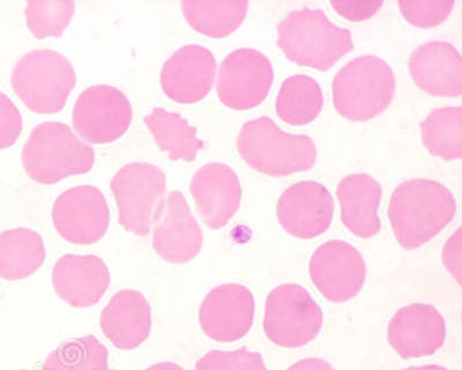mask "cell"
Returning a JSON list of instances; mask_svg holds the SVG:
<instances>
[{"label":"cell","mask_w":462,"mask_h":370,"mask_svg":"<svg viewBox=\"0 0 462 370\" xmlns=\"http://www.w3.org/2000/svg\"><path fill=\"white\" fill-rule=\"evenodd\" d=\"M455 196L437 180L416 179L399 184L392 193L389 217L403 249L420 248L453 220Z\"/></svg>","instance_id":"6da1fadb"},{"label":"cell","mask_w":462,"mask_h":370,"mask_svg":"<svg viewBox=\"0 0 462 370\" xmlns=\"http://www.w3.org/2000/svg\"><path fill=\"white\" fill-rule=\"evenodd\" d=\"M278 28V44L292 63L328 71L354 49L352 32L331 23L324 11H291Z\"/></svg>","instance_id":"7a4b0ae2"},{"label":"cell","mask_w":462,"mask_h":370,"mask_svg":"<svg viewBox=\"0 0 462 370\" xmlns=\"http://www.w3.org/2000/svg\"><path fill=\"white\" fill-rule=\"evenodd\" d=\"M237 150L253 170L274 178L310 171L317 162V146L310 135L284 133L266 116L242 126Z\"/></svg>","instance_id":"3957f363"},{"label":"cell","mask_w":462,"mask_h":370,"mask_svg":"<svg viewBox=\"0 0 462 370\" xmlns=\"http://www.w3.org/2000/svg\"><path fill=\"white\" fill-rule=\"evenodd\" d=\"M22 159L29 178L37 183L53 184L92 170L95 152L74 134L71 126L61 122H43L29 134Z\"/></svg>","instance_id":"277c9868"},{"label":"cell","mask_w":462,"mask_h":370,"mask_svg":"<svg viewBox=\"0 0 462 370\" xmlns=\"http://www.w3.org/2000/svg\"><path fill=\"white\" fill-rule=\"evenodd\" d=\"M333 104L342 117L366 122L379 116L393 100L395 76L389 63L374 55L348 61L334 77Z\"/></svg>","instance_id":"5b68a950"},{"label":"cell","mask_w":462,"mask_h":370,"mask_svg":"<svg viewBox=\"0 0 462 370\" xmlns=\"http://www.w3.org/2000/svg\"><path fill=\"white\" fill-rule=\"evenodd\" d=\"M12 86L29 109L52 114L64 108L76 86L71 60L52 49H35L16 61Z\"/></svg>","instance_id":"8992f818"},{"label":"cell","mask_w":462,"mask_h":370,"mask_svg":"<svg viewBox=\"0 0 462 370\" xmlns=\"http://www.w3.org/2000/svg\"><path fill=\"white\" fill-rule=\"evenodd\" d=\"M166 175L150 162H131L110 182L119 211V224L137 236H148L166 192Z\"/></svg>","instance_id":"52a82bcc"},{"label":"cell","mask_w":462,"mask_h":370,"mask_svg":"<svg viewBox=\"0 0 462 370\" xmlns=\"http://www.w3.org/2000/svg\"><path fill=\"white\" fill-rule=\"evenodd\" d=\"M323 326V312L307 291L284 283L268 295L263 330L267 338L287 348L311 343Z\"/></svg>","instance_id":"ba28073f"},{"label":"cell","mask_w":462,"mask_h":370,"mask_svg":"<svg viewBox=\"0 0 462 370\" xmlns=\"http://www.w3.org/2000/svg\"><path fill=\"white\" fill-rule=\"evenodd\" d=\"M129 97L115 86L100 84L82 90L74 105V129L87 142L106 143L121 138L132 122Z\"/></svg>","instance_id":"9c48e42d"},{"label":"cell","mask_w":462,"mask_h":370,"mask_svg":"<svg viewBox=\"0 0 462 370\" xmlns=\"http://www.w3.org/2000/svg\"><path fill=\"white\" fill-rule=\"evenodd\" d=\"M273 80V65L265 53L253 48L236 49L222 60L217 96L231 109H253L265 101Z\"/></svg>","instance_id":"30bf717a"},{"label":"cell","mask_w":462,"mask_h":370,"mask_svg":"<svg viewBox=\"0 0 462 370\" xmlns=\"http://www.w3.org/2000/svg\"><path fill=\"white\" fill-rule=\"evenodd\" d=\"M52 221L66 241L81 245L97 244L109 228L106 196L94 185L69 189L53 203Z\"/></svg>","instance_id":"8fae6325"},{"label":"cell","mask_w":462,"mask_h":370,"mask_svg":"<svg viewBox=\"0 0 462 370\" xmlns=\"http://www.w3.org/2000/svg\"><path fill=\"white\" fill-rule=\"evenodd\" d=\"M309 271L318 291L334 303L348 301L360 294L366 278L361 253L340 240L321 245L312 254Z\"/></svg>","instance_id":"7c38bea8"},{"label":"cell","mask_w":462,"mask_h":370,"mask_svg":"<svg viewBox=\"0 0 462 370\" xmlns=\"http://www.w3.org/2000/svg\"><path fill=\"white\" fill-rule=\"evenodd\" d=\"M202 232L183 193L173 190L161 203L154 220L152 246L172 264H185L201 252Z\"/></svg>","instance_id":"4fadbf2b"},{"label":"cell","mask_w":462,"mask_h":370,"mask_svg":"<svg viewBox=\"0 0 462 370\" xmlns=\"http://www.w3.org/2000/svg\"><path fill=\"white\" fill-rule=\"evenodd\" d=\"M331 192L315 180H303L284 190L276 207L280 225L291 236L309 240L324 234L332 224Z\"/></svg>","instance_id":"5bb4252c"},{"label":"cell","mask_w":462,"mask_h":370,"mask_svg":"<svg viewBox=\"0 0 462 370\" xmlns=\"http://www.w3.org/2000/svg\"><path fill=\"white\" fill-rule=\"evenodd\" d=\"M254 319V295L238 283H226L210 291L199 310L202 331L218 343L243 338L253 327Z\"/></svg>","instance_id":"9a60e30c"},{"label":"cell","mask_w":462,"mask_h":370,"mask_svg":"<svg viewBox=\"0 0 462 370\" xmlns=\"http://www.w3.org/2000/svg\"><path fill=\"white\" fill-rule=\"evenodd\" d=\"M217 60L209 49L187 44L177 49L161 69V86L171 100L196 104L208 97L217 73Z\"/></svg>","instance_id":"2e32d148"},{"label":"cell","mask_w":462,"mask_h":370,"mask_svg":"<svg viewBox=\"0 0 462 370\" xmlns=\"http://www.w3.org/2000/svg\"><path fill=\"white\" fill-rule=\"evenodd\" d=\"M189 191L202 221L212 229L225 227L241 205V182L233 168L226 163L209 162L202 166L193 176Z\"/></svg>","instance_id":"e0dca14e"},{"label":"cell","mask_w":462,"mask_h":370,"mask_svg":"<svg viewBox=\"0 0 462 370\" xmlns=\"http://www.w3.org/2000/svg\"><path fill=\"white\" fill-rule=\"evenodd\" d=\"M447 323L430 304L416 303L391 319L387 340L403 359L431 356L443 347Z\"/></svg>","instance_id":"ac0fdd59"},{"label":"cell","mask_w":462,"mask_h":370,"mask_svg":"<svg viewBox=\"0 0 462 370\" xmlns=\"http://www.w3.org/2000/svg\"><path fill=\"white\" fill-rule=\"evenodd\" d=\"M52 285L69 306L93 307L109 289L108 265L95 254H64L53 266Z\"/></svg>","instance_id":"d6986e66"},{"label":"cell","mask_w":462,"mask_h":370,"mask_svg":"<svg viewBox=\"0 0 462 370\" xmlns=\"http://www.w3.org/2000/svg\"><path fill=\"white\" fill-rule=\"evenodd\" d=\"M408 68L412 80L429 96H461L462 60L455 45L445 41L420 44L411 53Z\"/></svg>","instance_id":"ffe728a7"},{"label":"cell","mask_w":462,"mask_h":370,"mask_svg":"<svg viewBox=\"0 0 462 370\" xmlns=\"http://www.w3.org/2000/svg\"><path fill=\"white\" fill-rule=\"evenodd\" d=\"M103 333L119 349L137 348L152 330V310L138 291L123 290L111 298L102 311Z\"/></svg>","instance_id":"44dd1931"},{"label":"cell","mask_w":462,"mask_h":370,"mask_svg":"<svg viewBox=\"0 0 462 370\" xmlns=\"http://www.w3.org/2000/svg\"><path fill=\"white\" fill-rule=\"evenodd\" d=\"M341 220L355 236L370 238L381 232L378 208L383 188L368 174H353L340 180L337 188Z\"/></svg>","instance_id":"7402d4cb"},{"label":"cell","mask_w":462,"mask_h":370,"mask_svg":"<svg viewBox=\"0 0 462 370\" xmlns=\"http://www.w3.org/2000/svg\"><path fill=\"white\" fill-rule=\"evenodd\" d=\"M47 256L43 237L29 228L0 233V277L23 281L43 265Z\"/></svg>","instance_id":"603a6c76"},{"label":"cell","mask_w":462,"mask_h":370,"mask_svg":"<svg viewBox=\"0 0 462 370\" xmlns=\"http://www.w3.org/2000/svg\"><path fill=\"white\" fill-rule=\"evenodd\" d=\"M180 5L193 30L213 39L233 34L249 10L246 0H183Z\"/></svg>","instance_id":"cb8c5ba5"},{"label":"cell","mask_w":462,"mask_h":370,"mask_svg":"<svg viewBox=\"0 0 462 370\" xmlns=\"http://www.w3.org/2000/svg\"><path fill=\"white\" fill-rule=\"evenodd\" d=\"M144 125L154 135L161 151H166L171 160L193 162L204 142L198 138L197 129L179 113L154 108L143 118Z\"/></svg>","instance_id":"d4e9b609"},{"label":"cell","mask_w":462,"mask_h":370,"mask_svg":"<svg viewBox=\"0 0 462 370\" xmlns=\"http://www.w3.org/2000/svg\"><path fill=\"white\" fill-rule=\"evenodd\" d=\"M323 106V90L318 81L305 74H296L282 82L275 110L288 125L303 126L319 116Z\"/></svg>","instance_id":"484cf974"},{"label":"cell","mask_w":462,"mask_h":370,"mask_svg":"<svg viewBox=\"0 0 462 370\" xmlns=\"http://www.w3.org/2000/svg\"><path fill=\"white\" fill-rule=\"evenodd\" d=\"M423 145L433 156L453 162L462 158V108L433 109L420 123Z\"/></svg>","instance_id":"4316f807"},{"label":"cell","mask_w":462,"mask_h":370,"mask_svg":"<svg viewBox=\"0 0 462 370\" xmlns=\"http://www.w3.org/2000/svg\"><path fill=\"white\" fill-rule=\"evenodd\" d=\"M108 349L94 336L65 341L45 359L42 370H109Z\"/></svg>","instance_id":"83f0119b"},{"label":"cell","mask_w":462,"mask_h":370,"mask_svg":"<svg viewBox=\"0 0 462 370\" xmlns=\"http://www.w3.org/2000/svg\"><path fill=\"white\" fill-rule=\"evenodd\" d=\"M74 12L73 0H29L24 10L29 31L37 39L63 34Z\"/></svg>","instance_id":"f1b7e54d"},{"label":"cell","mask_w":462,"mask_h":370,"mask_svg":"<svg viewBox=\"0 0 462 370\" xmlns=\"http://www.w3.org/2000/svg\"><path fill=\"white\" fill-rule=\"evenodd\" d=\"M196 370H267L262 355L247 351H210L197 361Z\"/></svg>","instance_id":"f546056e"},{"label":"cell","mask_w":462,"mask_h":370,"mask_svg":"<svg viewBox=\"0 0 462 370\" xmlns=\"http://www.w3.org/2000/svg\"><path fill=\"white\" fill-rule=\"evenodd\" d=\"M455 0L435 2H399L400 11L406 22L419 28H432L443 23L455 7Z\"/></svg>","instance_id":"4dcf8cb0"},{"label":"cell","mask_w":462,"mask_h":370,"mask_svg":"<svg viewBox=\"0 0 462 370\" xmlns=\"http://www.w3.org/2000/svg\"><path fill=\"white\" fill-rule=\"evenodd\" d=\"M22 131V113L5 93L0 92V150L14 145Z\"/></svg>","instance_id":"1f68e13d"},{"label":"cell","mask_w":462,"mask_h":370,"mask_svg":"<svg viewBox=\"0 0 462 370\" xmlns=\"http://www.w3.org/2000/svg\"><path fill=\"white\" fill-rule=\"evenodd\" d=\"M331 6L337 14L344 16L349 22L361 23L365 22L374 16L381 7L383 2H353V0H339V2H331Z\"/></svg>","instance_id":"d6a6232c"},{"label":"cell","mask_w":462,"mask_h":370,"mask_svg":"<svg viewBox=\"0 0 462 370\" xmlns=\"http://www.w3.org/2000/svg\"><path fill=\"white\" fill-rule=\"evenodd\" d=\"M460 229H457L455 236L449 238L443 252V262L448 269L457 275V281L460 277Z\"/></svg>","instance_id":"836d02e7"},{"label":"cell","mask_w":462,"mask_h":370,"mask_svg":"<svg viewBox=\"0 0 462 370\" xmlns=\"http://www.w3.org/2000/svg\"><path fill=\"white\" fill-rule=\"evenodd\" d=\"M288 370H334L332 365L328 361L321 359H304L299 361V363L292 365Z\"/></svg>","instance_id":"e575fe53"},{"label":"cell","mask_w":462,"mask_h":370,"mask_svg":"<svg viewBox=\"0 0 462 370\" xmlns=\"http://www.w3.org/2000/svg\"><path fill=\"white\" fill-rule=\"evenodd\" d=\"M146 370H184L180 365L173 363H159L151 365Z\"/></svg>","instance_id":"d590c367"},{"label":"cell","mask_w":462,"mask_h":370,"mask_svg":"<svg viewBox=\"0 0 462 370\" xmlns=\"http://www.w3.org/2000/svg\"><path fill=\"white\" fill-rule=\"evenodd\" d=\"M403 370H448L447 368L441 367V365H422V367H411Z\"/></svg>","instance_id":"8d00e7d4"}]
</instances>
